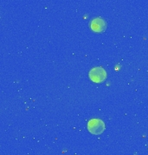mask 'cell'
<instances>
[{
    "label": "cell",
    "mask_w": 148,
    "mask_h": 155,
    "mask_svg": "<svg viewBox=\"0 0 148 155\" xmlns=\"http://www.w3.org/2000/svg\"><path fill=\"white\" fill-rule=\"evenodd\" d=\"M88 129L93 134H101L105 130V123L100 119H92L88 122Z\"/></svg>",
    "instance_id": "7a4b0ae2"
},
{
    "label": "cell",
    "mask_w": 148,
    "mask_h": 155,
    "mask_svg": "<svg viewBox=\"0 0 148 155\" xmlns=\"http://www.w3.org/2000/svg\"><path fill=\"white\" fill-rule=\"evenodd\" d=\"M90 28L96 33H101L107 28V22H105L104 19L96 17L90 22Z\"/></svg>",
    "instance_id": "3957f363"
},
{
    "label": "cell",
    "mask_w": 148,
    "mask_h": 155,
    "mask_svg": "<svg viewBox=\"0 0 148 155\" xmlns=\"http://www.w3.org/2000/svg\"><path fill=\"white\" fill-rule=\"evenodd\" d=\"M88 76L91 81H93V83H102L107 79V72L105 71L102 67H94L93 69L90 70V72L88 73Z\"/></svg>",
    "instance_id": "6da1fadb"
}]
</instances>
